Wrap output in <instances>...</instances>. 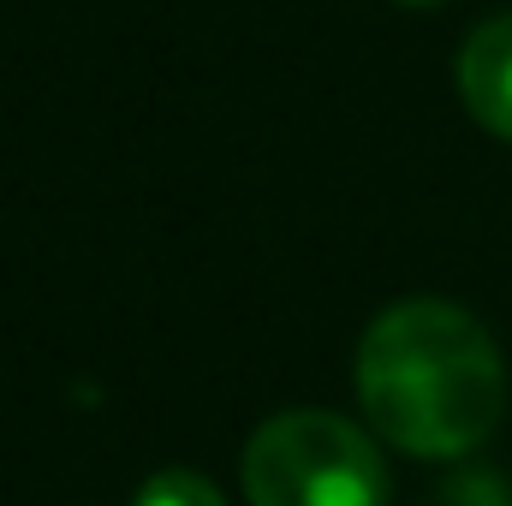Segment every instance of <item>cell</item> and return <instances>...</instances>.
I'll return each instance as SVG.
<instances>
[{"mask_svg":"<svg viewBox=\"0 0 512 506\" xmlns=\"http://www.w3.org/2000/svg\"><path fill=\"white\" fill-rule=\"evenodd\" d=\"M399 6H435V0H399Z\"/></svg>","mask_w":512,"mask_h":506,"instance_id":"5b68a950","label":"cell"},{"mask_svg":"<svg viewBox=\"0 0 512 506\" xmlns=\"http://www.w3.org/2000/svg\"><path fill=\"white\" fill-rule=\"evenodd\" d=\"M137 506H227V501H221V489L203 483L197 471H161V477L143 483Z\"/></svg>","mask_w":512,"mask_h":506,"instance_id":"277c9868","label":"cell"},{"mask_svg":"<svg viewBox=\"0 0 512 506\" xmlns=\"http://www.w3.org/2000/svg\"><path fill=\"white\" fill-rule=\"evenodd\" d=\"M251 506H382L387 465L376 441L334 411H280L245 447Z\"/></svg>","mask_w":512,"mask_h":506,"instance_id":"7a4b0ae2","label":"cell"},{"mask_svg":"<svg viewBox=\"0 0 512 506\" xmlns=\"http://www.w3.org/2000/svg\"><path fill=\"white\" fill-rule=\"evenodd\" d=\"M459 90H465V108L477 114V126L512 143V12L471 30V42L459 54Z\"/></svg>","mask_w":512,"mask_h":506,"instance_id":"3957f363","label":"cell"},{"mask_svg":"<svg viewBox=\"0 0 512 506\" xmlns=\"http://www.w3.org/2000/svg\"><path fill=\"white\" fill-rule=\"evenodd\" d=\"M358 399L370 429L399 453L459 459L495 435L507 370L477 316L441 298H405L358 346Z\"/></svg>","mask_w":512,"mask_h":506,"instance_id":"6da1fadb","label":"cell"}]
</instances>
